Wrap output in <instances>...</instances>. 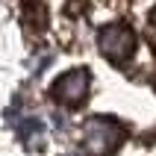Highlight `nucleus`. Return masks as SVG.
Here are the masks:
<instances>
[{
	"mask_svg": "<svg viewBox=\"0 0 156 156\" xmlns=\"http://www.w3.org/2000/svg\"><path fill=\"white\" fill-rule=\"evenodd\" d=\"M97 47H100V53L109 62L124 65V62L133 59V53L139 47V38H136V33L127 24H106L97 33Z\"/></svg>",
	"mask_w": 156,
	"mask_h": 156,
	"instance_id": "f03ea898",
	"label": "nucleus"
},
{
	"mask_svg": "<svg viewBox=\"0 0 156 156\" xmlns=\"http://www.w3.org/2000/svg\"><path fill=\"white\" fill-rule=\"evenodd\" d=\"M124 127L115 118H91L83 127V144L91 156H109L121 147Z\"/></svg>",
	"mask_w": 156,
	"mask_h": 156,
	"instance_id": "f257e3e1",
	"label": "nucleus"
},
{
	"mask_svg": "<svg viewBox=\"0 0 156 156\" xmlns=\"http://www.w3.org/2000/svg\"><path fill=\"white\" fill-rule=\"evenodd\" d=\"M150 27L156 30V6H153V12H150Z\"/></svg>",
	"mask_w": 156,
	"mask_h": 156,
	"instance_id": "20e7f679",
	"label": "nucleus"
},
{
	"mask_svg": "<svg viewBox=\"0 0 156 156\" xmlns=\"http://www.w3.org/2000/svg\"><path fill=\"white\" fill-rule=\"evenodd\" d=\"M50 94H53V100H59L65 106H80L88 97V71L86 68H74L68 74H62L50 86Z\"/></svg>",
	"mask_w": 156,
	"mask_h": 156,
	"instance_id": "7ed1b4c3",
	"label": "nucleus"
}]
</instances>
